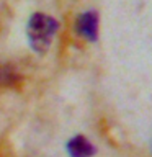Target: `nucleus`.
Returning a JSON list of instances; mask_svg holds the SVG:
<instances>
[{
    "label": "nucleus",
    "instance_id": "nucleus-1",
    "mask_svg": "<svg viewBox=\"0 0 152 157\" xmlns=\"http://www.w3.org/2000/svg\"><path fill=\"white\" fill-rule=\"evenodd\" d=\"M59 25L52 17L44 13H33L26 25V36L29 48L38 54H46L51 48L52 38L57 33Z\"/></svg>",
    "mask_w": 152,
    "mask_h": 157
},
{
    "label": "nucleus",
    "instance_id": "nucleus-2",
    "mask_svg": "<svg viewBox=\"0 0 152 157\" xmlns=\"http://www.w3.org/2000/svg\"><path fill=\"white\" fill-rule=\"evenodd\" d=\"M74 29L80 38L87 39V41H97L98 38V13L95 10H87V12L80 13L75 18L74 23Z\"/></svg>",
    "mask_w": 152,
    "mask_h": 157
},
{
    "label": "nucleus",
    "instance_id": "nucleus-3",
    "mask_svg": "<svg viewBox=\"0 0 152 157\" xmlns=\"http://www.w3.org/2000/svg\"><path fill=\"white\" fill-rule=\"evenodd\" d=\"M66 151L69 157H92L95 154L93 144L82 134H77L72 139H69L66 144Z\"/></svg>",
    "mask_w": 152,
    "mask_h": 157
},
{
    "label": "nucleus",
    "instance_id": "nucleus-4",
    "mask_svg": "<svg viewBox=\"0 0 152 157\" xmlns=\"http://www.w3.org/2000/svg\"><path fill=\"white\" fill-rule=\"evenodd\" d=\"M20 74L7 62L0 61V87H13L20 82Z\"/></svg>",
    "mask_w": 152,
    "mask_h": 157
}]
</instances>
